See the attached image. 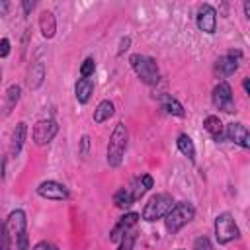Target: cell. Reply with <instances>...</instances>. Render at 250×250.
I'll return each instance as SVG.
<instances>
[{
	"label": "cell",
	"mask_w": 250,
	"mask_h": 250,
	"mask_svg": "<svg viewBox=\"0 0 250 250\" xmlns=\"http://www.w3.org/2000/svg\"><path fill=\"white\" fill-rule=\"evenodd\" d=\"M0 82H2V70H0Z\"/></svg>",
	"instance_id": "37"
},
{
	"label": "cell",
	"mask_w": 250,
	"mask_h": 250,
	"mask_svg": "<svg viewBox=\"0 0 250 250\" xmlns=\"http://www.w3.org/2000/svg\"><path fill=\"white\" fill-rule=\"evenodd\" d=\"M111 115H113V104H111L109 100L100 102L98 107L94 109V121H96V123H102V121L109 119Z\"/></svg>",
	"instance_id": "19"
},
{
	"label": "cell",
	"mask_w": 250,
	"mask_h": 250,
	"mask_svg": "<svg viewBox=\"0 0 250 250\" xmlns=\"http://www.w3.org/2000/svg\"><path fill=\"white\" fill-rule=\"evenodd\" d=\"M197 27L205 33H215L217 29V12L211 4H203L197 10Z\"/></svg>",
	"instance_id": "8"
},
{
	"label": "cell",
	"mask_w": 250,
	"mask_h": 250,
	"mask_svg": "<svg viewBox=\"0 0 250 250\" xmlns=\"http://www.w3.org/2000/svg\"><path fill=\"white\" fill-rule=\"evenodd\" d=\"M133 70L137 72V76L145 82V84H156L160 74H158V64L154 59L146 57V55H133L129 59Z\"/></svg>",
	"instance_id": "3"
},
{
	"label": "cell",
	"mask_w": 250,
	"mask_h": 250,
	"mask_svg": "<svg viewBox=\"0 0 250 250\" xmlns=\"http://www.w3.org/2000/svg\"><path fill=\"white\" fill-rule=\"evenodd\" d=\"M8 55H10V41L0 39V57H8Z\"/></svg>",
	"instance_id": "31"
},
{
	"label": "cell",
	"mask_w": 250,
	"mask_h": 250,
	"mask_svg": "<svg viewBox=\"0 0 250 250\" xmlns=\"http://www.w3.org/2000/svg\"><path fill=\"white\" fill-rule=\"evenodd\" d=\"M33 250H59L53 242H47V240H41V242H37L35 246H33Z\"/></svg>",
	"instance_id": "30"
},
{
	"label": "cell",
	"mask_w": 250,
	"mask_h": 250,
	"mask_svg": "<svg viewBox=\"0 0 250 250\" xmlns=\"http://www.w3.org/2000/svg\"><path fill=\"white\" fill-rule=\"evenodd\" d=\"M129 188H131V191H133V195H135V201H137V199H141V197L145 195L146 189L152 188V178H150L148 174H145V176H141V178H135Z\"/></svg>",
	"instance_id": "16"
},
{
	"label": "cell",
	"mask_w": 250,
	"mask_h": 250,
	"mask_svg": "<svg viewBox=\"0 0 250 250\" xmlns=\"http://www.w3.org/2000/svg\"><path fill=\"white\" fill-rule=\"evenodd\" d=\"M244 14L250 16V2H244Z\"/></svg>",
	"instance_id": "36"
},
{
	"label": "cell",
	"mask_w": 250,
	"mask_h": 250,
	"mask_svg": "<svg viewBox=\"0 0 250 250\" xmlns=\"http://www.w3.org/2000/svg\"><path fill=\"white\" fill-rule=\"evenodd\" d=\"M8 12V2L6 0H0V16H4Z\"/></svg>",
	"instance_id": "32"
},
{
	"label": "cell",
	"mask_w": 250,
	"mask_h": 250,
	"mask_svg": "<svg viewBox=\"0 0 250 250\" xmlns=\"http://www.w3.org/2000/svg\"><path fill=\"white\" fill-rule=\"evenodd\" d=\"M227 139L240 145L242 148H248L250 143H248V131L242 123H229L227 125Z\"/></svg>",
	"instance_id": "13"
},
{
	"label": "cell",
	"mask_w": 250,
	"mask_h": 250,
	"mask_svg": "<svg viewBox=\"0 0 250 250\" xmlns=\"http://www.w3.org/2000/svg\"><path fill=\"white\" fill-rule=\"evenodd\" d=\"M16 248H18V250H29V246H27V230L21 232V234L16 238Z\"/></svg>",
	"instance_id": "29"
},
{
	"label": "cell",
	"mask_w": 250,
	"mask_h": 250,
	"mask_svg": "<svg viewBox=\"0 0 250 250\" xmlns=\"http://www.w3.org/2000/svg\"><path fill=\"white\" fill-rule=\"evenodd\" d=\"M86 148H88V137H82V154H86Z\"/></svg>",
	"instance_id": "34"
},
{
	"label": "cell",
	"mask_w": 250,
	"mask_h": 250,
	"mask_svg": "<svg viewBox=\"0 0 250 250\" xmlns=\"http://www.w3.org/2000/svg\"><path fill=\"white\" fill-rule=\"evenodd\" d=\"M213 104L215 107L223 109V111H234V100H232V90L227 82H219L213 88Z\"/></svg>",
	"instance_id": "6"
},
{
	"label": "cell",
	"mask_w": 250,
	"mask_h": 250,
	"mask_svg": "<svg viewBox=\"0 0 250 250\" xmlns=\"http://www.w3.org/2000/svg\"><path fill=\"white\" fill-rule=\"evenodd\" d=\"M137 221H139V213H127V215H123V217L119 219V223L113 227V230L109 232V240L119 242L125 232L133 230V227L137 225Z\"/></svg>",
	"instance_id": "10"
},
{
	"label": "cell",
	"mask_w": 250,
	"mask_h": 250,
	"mask_svg": "<svg viewBox=\"0 0 250 250\" xmlns=\"http://www.w3.org/2000/svg\"><path fill=\"white\" fill-rule=\"evenodd\" d=\"M20 86H10L8 88V92H6V105H4V109H6V113H10V109L18 104V100H20Z\"/></svg>",
	"instance_id": "23"
},
{
	"label": "cell",
	"mask_w": 250,
	"mask_h": 250,
	"mask_svg": "<svg viewBox=\"0 0 250 250\" xmlns=\"http://www.w3.org/2000/svg\"><path fill=\"white\" fill-rule=\"evenodd\" d=\"M94 68H96V62H94V59H86L84 62H82V66H80V74H82V78H88L90 74H94Z\"/></svg>",
	"instance_id": "27"
},
{
	"label": "cell",
	"mask_w": 250,
	"mask_h": 250,
	"mask_svg": "<svg viewBox=\"0 0 250 250\" xmlns=\"http://www.w3.org/2000/svg\"><path fill=\"white\" fill-rule=\"evenodd\" d=\"M172 205H174L172 195H168V193H156V195H152L146 201V205L143 209V219L148 221V223H152L156 219H162L172 209Z\"/></svg>",
	"instance_id": "4"
},
{
	"label": "cell",
	"mask_w": 250,
	"mask_h": 250,
	"mask_svg": "<svg viewBox=\"0 0 250 250\" xmlns=\"http://www.w3.org/2000/svg\"><path fill=\"white\" fill-rule=\"evenodd\" d=\"M57 131H59V127H57V123L53 119H41L33 127V141L37 145H47V143H51L55 139Z\"/></svg>",
	"instance_id": "7"
},
{
	"label": "cell",
	"mask_w": 250,
	"mask_h": 250,
	"mask_svg": "<svg viewBox=\"0 0 250 250\" xmlns=\"http://www.w3.org/2000/svg\"><path fill=\"white\" fill-rule=\"evenodd\" d=\"M242 86H244V92L250 94V80H248V78H244V84H242Z\"/></svg>",
	"instance_id": "35"
},
{
	"label": "cell",
	"mask_w": 250,
	"mask_h": 250,
	"mask_svg": "<svg viewBox=\"0 0 250 250\" xmlns=\"http://www.w3.org/2000/svg\"><path fill=\"white\" fill-rule=\"evenodd\" d=\"M193 250H213V246H211V242H209L207 236H199L193 242Z\"/></svg>",
	"instance_id": "28"
},
{
	"label": "cell",
	"mask_w": 250,
	"mask_h": 250,
	"mask_svg": "<svg viewBox=\"0 0 250 250\" xmlns=\"http://www.w3.org/2000/svg\"><path fill=\"white\" fill-rule=\"evenodd\" d=\"M33 6H35V2H23V10H25V14H27L29 10H33Z\"/></svg>",
	"instance_id": "33"
},
{
	"label": "cell",
	"mask_w": 250,
	"mask_h": 250,
	"mask_svg": "<svg viewBox=\"0 0 250 250\" xmlns=\"http://www.w3.org/2000/svg\"><path fill=\"white\" fill-rule=\"evenodd\" d=\"M203 127H205V131H207L215 141H223L225 133H223V123H221L219 117H215V115H207L205 121H203Z\"/></svg>",
	"instance_id": "15"
},
{
	"label": "cell",
	"mask_w": 250,
	"mask_h": 250,
	"mask_svg": "<svg viewBox=\"0 0 250 250\" xmlns=\"http://www.w3.org/2000/svg\"><path fill=\"white\" fill-rule=\"evenodd\" d=\"M6 229H8V234L10 238H18L21 232H25V213L21 209H16L10 213L8 221H6Z\"/></svg>",
	"instance_id": "12"
},
{
	"label": "cell",
	"mask_w": 250,
	"mask_h": 250,
	"mask_svg": "<svg viewBox=\"0 0 250 250\" xmlns=\"http://www.w3.org/2000/svg\"><path fill=\"white\" fill-rule=\"evenodd\" d=\"M127 148V129L123 123H117L111 137H109V145H107V164L109 166H119L123 160Z\"/></svg>",
	"instance_id": "2"
},
{
	"label": "cell",
	"mask_w": 250,
	"mask_h": 250,
	"mask_svg": "<svg viewBox=\"0 0 250 250\" xmlns=\"http://www.w3.org/2000/svg\"><path fill=\"white\" fill-rule=\"evenodd\" d=\"M135 238H137L135 230H129V232H125V234L121 236V240H119V248H117V250H133Z\"/></svg>",
	"instance_id": "25"
},
{
	"label": "cell",
	"mask_w": 250,
	"mask_h": 250,
	"mask_svg": "<svg viewBox=\"0 0 250 250\" xmlns=\"http://www.w3.org/2000/svg\"><path fill=\"white\" fill-rule=\"evenodd\" d=\"M162 105H164V109H166L170 115L184 117V107H182V104H180L176 98H172V96L164 94V96H162Z\"/></svg>",
	"instance_id": "21"
},
{
	"label": "cell",
	"mask_w": 250,
	"mask_h": 250,
	"mask_svg": "<svg viewBox=\"0 0 250 250\" xmlns=\"http://www.w3.org/2000/svg\"><path fill=\"white\" fill-rule=\"evenodd\" d=\"M0 250H10V234L4 221H0Z\"/></svg>",
	"instance_id": "26"
},
{
	"label": "cell",
	"mask_w": 250,
	"mask_h": 250,
	"mask_svg": "<svg viewBox=\"0 0 250 250\" xmlns=\"http://www.w3.org/2000/svg\"><path fill=\"white\" fill-rule=\"evenodd\" d=\"M215 236L219 244H227L234 238H238V227L230 213H221L215 219Z\"/></svg>",
	"instance_id": "5"
},
{
	"label": "cell",
	"mask_w": 250,
	"mask_h": 250,
	"mask_svg": "<svg viewBox=\"0 0 250 250\" xmlns=\"http://www.w3.org/2000/svg\"><path fill=\"white\" fill-rule=\"evenodd\" d=\"M39 27H41L43 37L51 39V37L55 35V31H57V21H55L53 12H43V14H41V18H39Z\"/></svg>",
	"instance_id": "17"
},
{
	"label": "cell",
	"mask_w": 250,
	"mask_h": 250,
	"mask_svg": "<svg viewBox=\"0 0 250 250\" xmlns=\"http://www.w3.org/2000/svg\"><path fill=\"white\" fill-rule=\"evenodd\" d=\"M195 217V207L188 201H180L176 205H172V209L166 213V229L168 232H178L184 225H188L191 219Z\"/></svg>",
	"instance_id": "1"
},
{
	"label": "cell",
	"mask_w": 250,
	"mask_h": 250,
	"mask_svg": "<svg viewBox=\"0 0 250 250\" xmlns=\"http://www.w3.org/2000/svg\"><path fill=\"white\" fill-rule=\"evenodd\" d=\"M43 80V62H37L35 68H31L29 72V88H37Z\"/></svg>",
	"instance_id": "24"
},
{
	"label": "cell",
	"mask_w": 250,
	"mask_h": 250,
	"mask_svg": "<svg viewBox=\"0 0 250 250\" xmlns=\"http://www.w3.org/2000/svg\"><path fill=\"white\" fill-rule=\"evenodd\" d=\"M113 203H115L117 207H129V205H133V203H135V195H133L131 188L127 186V188L117 189L115 195H113Z\"/></svg>",
	"instance_id": "20"
},
{
	"label": "cell",
	"mask_w": 250,
	"mask_h": 250,
	"mask_svg": "<svg viewBox=\"0 0 250 250\" xmlns=\"http://www.w3.org/2000/svg\"><path fill=\"white\" fill-rule=\"evenodd\" d=\"M240 57H242L240 51H230V53H227L225 57H221V59L217 61V70H219L223 76H230L232 72H236Z\"/></svg>",
	"instance_id": "11"
},
{
	"label": "cell",
	"mask_w": 250,
	"mask_h": 250,
	"mask_svg": "<svg viewBox=\"0 0 250 250\" xmlns=\"http://www.w3.org/2000/svg\"><path fill=\"white\" fill-rule=\"evenodd\" d=\"M92 92H94V82H92V78H80V80L76 82V86H74V94H76V100H78L80 104H86V102L90 100Z\"/></svg>",
	"instance_id": "14"
},
{
	"label": "cell",
	"mask_w": 250,
	"mask_h": 250,
	"mask_svg": "<svg viewBox=\"0 0 250 250\" xmlns=\"http://www.w3.org/2000/svg\"><path fill=\"white\" fill-rule=\"evenodd\" d=\"M25 131H27V127H25V123H23V121H21V123H18V125H16V129H14V135H12V146H10V150H12V154H14V156H18V154H20V150H21V146H23Z\"/></svg>",
	"instance_id": "18"
},
{
	"label": "cell",
	"mask_w": 250,
	"mask_h": 250,
	"mask_svg": "<svg viewBox=\"0 0 250 250\" xmlns=\"http://www.w3.org/2000/svg\"><path fill=\"white\" fill-rule=\"evenodd\" d=\"M178 148H180V152H182L184 156H188L191 162L195 160V146H193V143H191V139H189L188 135H180V137H178Z\"/></svg>",
	"instance_id": "22"
},
{
	"label": "cell",
	"mask_w": 250,
	"mask_h": 250,
	"mask_svg": "<svg viewBox=\"0 0 250 250\" xmlns=\"http://www.w3.org/2000/svg\"><path fill=\"white\" fill-rule=\"evenodd\" d=\"M37 193H39L41 197H45V199H53V201H62V199L68 197V189H66L62 184L53 182V180H47V182L39 184Z\"/></svg>",
	"instance_id": "9"
}]
</instances>
